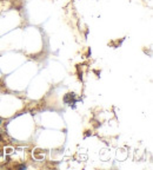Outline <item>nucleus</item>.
<instances>
[{
	"mask_svg": "<svg viewBox=\"0 0 153 170\" xmlns=\"http://www.w3.org/2000/svg\"><path fill=\"white\" fill-rule=\"evenodd\" d=\"M18 168L19 169H26L27 167H26V164H20V165H18Z\"/></svg>",
	"mask_w": 153,
	"mask_h": 170,
	"instance_id": "obj_1",
	"label": "nucleus"
}]
</instances>
